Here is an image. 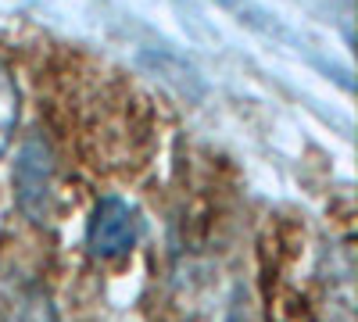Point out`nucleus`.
Returning a JSON list of instances; mask_svg holds the SVG:
<instances>
[{
    "instance_id": "nucleus-1",
    "label": "nucleus",
    "mask_w": 358,
    "mask_h": 322,
    "mask_svg": "<svg viewBox=\"0 0 358 322\" xmlns=\"http://www.w3.org/2000/svg\"><path fill=\"white\" fill-rule=\"evenodd\" d=\"M11 186H15V208L29 222L43 226L54 212V154L43 136H29L18 147Z\"/></svg>"
},
{
    "instance_id": "nucleus-3",
    "label": "nucleus",
    "mask_w": 358,
    "mask_h": 322,
    "mask_svg": "<svg viewBox=\"0 0 358 322\" xmlns=\"http://www.w3.org/2000/svg\"><path fill=\"white\" fill-rule=\"evenodd\" d=\"M0 322H62L50 290L36 279H22L0 298Z\"/></svg>"
},
{
    "instance_id": "nucleus-4",
    "label": "nucleus",
    "mask_w": 358,
    "mask_h": 322,
    "mask_svg": "<svg viewBox=\"0 0 358 322\" xmlns=\"http://www.w3.org/2000/svg\"><path fill=\"white\" fill-rule=\"evenodd\" d=\"M18 115H22V94H18V79L15 72L0 61V158L8 154L15 129H18Z\"/></svg>"
},
{
    "instance_id": "nucleus-2",
    "label": "nucleus",
    "mask_w": 358,
    "mask_h": 322,
    "mask_svg": "<svg viewBox=\"0 0 358 322\" xmlns=\"http://www.w3.org/2000/svg\"><path fill=\"white\" fill-rule=\"evenodd\" d=\"M140 233H143V219L129 200L101 197L86 219V251L90 258H101V261L122 258L140 244Z\"/></svg>"
}]
</instances>
